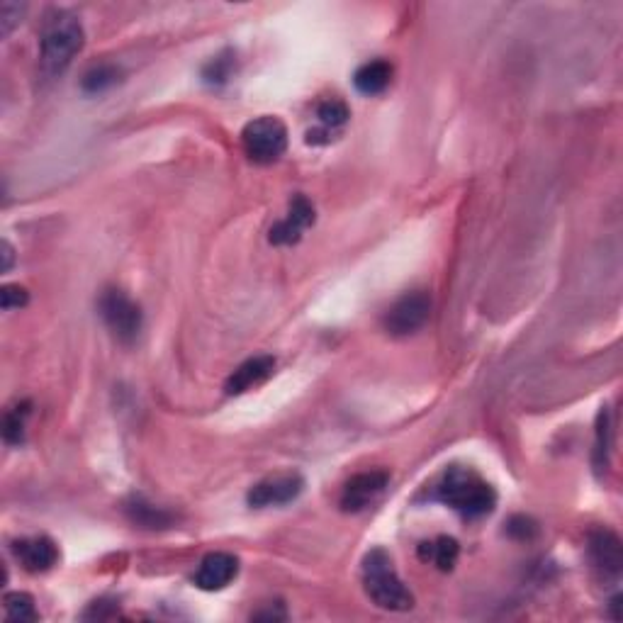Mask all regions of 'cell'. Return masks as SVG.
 Returning <instances> with one entry per match:
<instances>
[{"instance_id":"obj_17","label":"cell","mask_w":623,"mask_h":623,"mask_svg":"<svg viewBox=\"0 0 623 623\" xmlns=\"http://www.w3.org/2000/svg\"><path fill=\"white\" fill-rule=\"evenodd\" d=\"M458 555H460L458 541L448 536H441L436 538V541L422 543V546H419V558H422L424 563H434L436 568L443 572L453 570V565L458 563Z\"/></svg>"},{"instance_id":"obj_18","label":"cell","mask_w":623,"mask_h":623,"mask_svg":"<svg viewBox=\"0 0 623 623\" xmlns=\"http://www.w3.org/2000/svg\"><path fill=\"white\" fill-rule=\"evenodd\" d=\"M27 417H30V404L27 402L8 409V414H5V424H3L5 443H10V446H20V443L25 441Z\"/></svg>"},{"instance_id":"obj_6","label":"cell","mask_w":623,"mask_h":623,"mask_svg":"<svg viewBox=\"0 0 623 623\" xmlns=\"http://www.w3.org/2000/svg\"><path fill=\"white\" fill-rule=\"evenodd\" d=\"M429 314H431V297L422 293V290H417V293H407L402 295L400 300H395V305L387 310L383 324L387 334L409 336L417 334V331L429 322Z\"/></svg>"},{"instance_id":"obj_20","label":"cell","mask_w":623,"mask_h":623,"mask_svg":"<svg viewBox=\"0 0 623 623\" xmlns=\"http://www.w3.org/2000/svg\"><path fill=\"white\" fill-rule=\"evenodd\" d=\"M117 81H120V71H117V66H110V64L93 66V69L83 76V91L93 93V95L105 93L108 88L115 86Z\"/></svg>"},{"instance_id":"obj_4","label":"cell","mask_w":623,"mask_h":623,"mask_svg":"<svg viewBox=\"0 0 623 623\" xmlns=\"http://www.w3.org/2000/svg\"><path fill=\"white\" fill-rule=\"evenodd\" d=\"M244 151L256 164H273L288 149V127L278 117L263 115L251 120L241 132Z\"/></svg>"},{"instance_id":"obj_5","label":"cell","mask_w":623,"mask_h":623,"mask_svg":"<svg viewBox=\"0 0 623 623\" xmlns=\"http://www.w3.org/2000/svg\"><path fill=\"white\" fill-rule=\"evenodd\" d=\"M98 310L105 327H108L112 331V336H115L117 341H122V344H132L139 336V331H142L144 324L142 310H139L137 302L129 300L122 290H105V293L100 295Z\"/></svg>"},{"instance_id":"obj_10","label":"cell","mask_w":623,"mask_h":623,"mask_svg":"<svg viewBox=\"0 0 623 623\" xmlns=\"http://www.w3.org/2000/svg\"><path fill=\"white\" fill-rule=\"evenodd\" d=\"M239 575V560L229 553H210L202 558L198 572H195V585L202 592H220L229 587Z\"/></svg>"},{"instance_id":"obj_14","label":"cell","mask_w":623,"mask_h":623,"mask_svg":"<svg viewBox=\"0 0 623 623\" xmlns=\"http://www.w3.org/2000/svg\"><path fill=\"white\" fill-rule=\"evenodd\" d=\"M317 120H319V129L307 134V142L310 144H329L331 134L339 132L346 122L351 120V110L344 100L339 98H327L317 105Z\"/></svg>"},{"instance_id":"obj_15","label":"cell","mask_w":623,"mask_h":623,"mask_svg":"<svg viewBox=\"0 0 623 623\" xmlns=\"http://www.w3.org/2000/svg\"><path fill=\"white\" fill-rule=\"evenodd\" d=\"M125 514L132 524H137L139 529H149V531H161L173 526V514L166 512L164 507H156V504L147 502L142 497H132L125 504Z\"/></svg>"},{"instance_id":"obj_7","label":"cell","mask_w":623,"mask_h":623,"mask_svg":"<svg viewBox=\"0 0 623 623\" xmlns=\"http://www.w3.org/2000/svg\"><path fill=\"white\" fill-rule=\"evenodd\" d=\"M302 490H305V480L300 475H275L251 487L246 502L256 509L283 507V504H290L293 499L300 497Z\"/></svg>"},{"instance_id":"obj_9","label":"cell","mask_w":623,"mask_h":623,"mask_svg":"<svg viewBox=\"0 0 623 623\" xmlns=\"http://www.w3.org/2000/svg\"><path fill=\"white\" fill-rule=\"evenodd\" d=\"M589 560L592 565L602 572V577L609 580H619L623 570V546L614 531L597 529L589 533Z\"/></svg>"},{"instance_id":"obj_21","label":"cell","mask_w":623,"mask_h":623,"mask_svg":"<svg viewBox=\"0 0 623 623\" xmlns=\"http://www.w3.org/2000/svg\"><path fill=\"white\" fill-rule=\"evenodd\" d=\"M5 616L10 621H37L35 599L25 592L5 594Z\"/></svg>"},{"instance_id":"obj_22","label":"cell","mask_w":623,"mask_h":623,"mask_svg":"<svg viewBox=\"0 0 623 623\" xmlns=\"http://www.w3.org/2000/svg\"><path fill=\"white\" fill-rule=\"evenodd\" d=\"M232 69H234V56L232 52H224L205 66L202 78H205L207 86H224V83L229 81V76H232Z\"/></svg>"},{"instance_id":"obj_11","label":"cell","mask_w":623,"mask_h":623,"mask_svg":"<svg viewBox=\"0 0 623 623\" xmlns=\"http://www.w3.org/2000/svg\"><path fill=\"white\" fill-rule=\"evenodd\" d=\"M314 224V207L312 202L305 198V195H297V198L290 202V210L285 220H280L271 229V244L275 246H290L297 244L307 227Z\"/></svg>"},{"instance_id":"obj_24","label":"cell","mask_w":623,"mask_h":623,"mask_svg":"<svg viewBox=\"0 0 623 623\" xmlns=\"http://www.w3.org/2000/svg\"><path fill=\"white\" fill-rule=\"evenodd\" d=\"M536 531H538L536 521L526 519V516H514L507 524V533L516 538V541H531V538L536 536Z\"/></svg>"},{"instance_id":"obj_2","label":"cell","mask_w":623,"mask_h":623,"mask_svg":"<svg viewBox=\"0 0 623 623\" xmlns=\"http://www.w3.org/2000/svg\"><path fill=\"white\" fill-rule=\"evenodd\" d=\"M83 42H86V32L76 15L66 10L49 13L44 20L42 37H39V59H42L44 76L56 78L64 74L83 49Z\"/></svg>"},{"instance_id":"obj_8","label":"cell","mask_w":623,"mask_h":623,"mask_svg":"<svg viewBox=\"0 0 623 623\" xmlns=\"http://www.w3.org/2000/svg\"><path fill=\"white\" fill-rule=\"evenodd\" d=\"M387 482H390V475L385 470H368V473L353 475L341 492V509L351 514L363 512L383 495Z\"/></svg>"},{"instance_id":"obj_13","label":"cell","mask_w":623,"mask_h":623,"mask_svg":"<svg viewBox=\"0 0 623 623\" xmlns=\"http://www.w3.org/2000/svg\"><path fill=\"white\" fill-rule=\"evenodd\" d=\"M275 370V358L273 356H256L244 361L241 366L234 370L232 375L224 383V392L227 395H244V392L254 390L256 385L266 383Z\"/></svg>"},{"instance_id":"obj_3","label":"cell","mask_w":623,"mask_h":623,"mask_svg":"<svg viewBox=\"0 0 623 623\" xmlns=\"http://www.w3.org/2000/svg\"><path fill=\"white\" fill-rule=\"evenodd\" d=\"M363 589L370 602L385 611H409L414 606L412 592L404 587L392 558L383 548H373L363 558Z\"/></svg>"},{"instance_id":"obj_12","label":"cell","mask_w":623,"mask_h":623,"mask_svg":"<svg viewBox=\"0 0 623 623\" xmlns=\"http://www.w3.org/2000/svg\"><path fill=\"white\" fill-rule=\"evenodd\" d=\"M13 553L27 572H47L59 563V548L47 536H32L15 541Z\"/></svg>"},{"instance_id":"obj_19","label":"cell","mask_w":623,"mask_h":623,"mask_svg":"<svg viewBox=\"0 0 623 623\" xmlns=\"http://www.w3.org/2000/svg\"><path fill=\"white\" fill-rule=\"evenodd\" d=\"M611 424H609V409L602 407L597 422V443H594V470L602 473L609 465V451H611Z\"/></svg>"},{"instance_id":"obj_23","label":"cell","mask_w":623,"mask_h":623,"mask_svg":"<svg viewBox=\"0 0 623 623\" xmlns=\"http://www.w3.org/2000/svg\"><path fill=\"white\" fill-rule=\"evenodd\" d=\"M27 300H30V295L20 285H5L3 293H0V305H3L5 312L20 310V307L27 305Z\"/></svg>"},{"instance_id":"obj_1","label":"cell","mask_w":623,"mask_h":623,"mask_svg":"<svg viewBox=\"0 0 623 623\" xmlns=\"http://www.w3.org/2000/svg\"><path fill=\"white\" fill-rule=\"evenodd\" d=\"M431 499L448 504L465 519H480L490 514L497 504V495L475 470L451 465L431 487Z\"/></svg>"},{"instance_id":"obj_25","label":"cell","mask_w":623,"mask_h":623,"mask_svg":"<svg viewBox=\"0 0 623 623\" xmlns=\"http://www.w3.org/2000/svg\"><path fill=\"white\" fill-rule=\"evenodd\" d=\"M22 13H25V8L18 3H3V8H0V25H3V35L8 37L10 32H13V27L18 25Z\"/></svg>"},{"instance_id":"obj_16","label":"cell","mask_w":623,"mask_h":623,"mask_svg":"<svg viewBox=\"0 0 623 623\" xmlns=\"http://www.w3.org/2000/svg\"><path fill=\"white\" fill-rule=\"evenodd\" d=\"M390 81H392V66L383 59L368 61V64H363L361 69L356 71V76H353L358 93L363 95L383 93L385 88L390 86Z\"/></svg>"},{"instance_id":"obj_26","label":"cell","mask_w":623,"mask_h":623,"mask_svg":"<svg viewBox=\"0 0 623 623\" xmlns=\"http://www.w3.org/2000/svg\"><path fill=\"white\" fill-rule=\"evenodd\" d=\"M3 258H5L3 271H10V266H13V246H10L8 241H5V244H3Z\"/></svg>"}]
</instances>
